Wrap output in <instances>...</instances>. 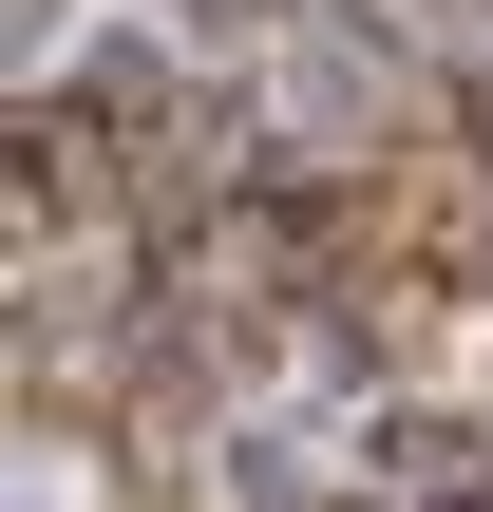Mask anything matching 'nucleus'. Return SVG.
<instances>
[{"instance_id":"obj_2","label":"nucleus","mask_w":493,"mask_h":512,"mask_svg":"<svg viewBox=\"0 0 493 512\" xmlns=\"http://www.w3.org/2000/svg\"><path fill=\"white\" fill-rule=\"evenodd\" d=\"M475 399H493V342H475Z\"/></svg>"},{"instance_id":"obj_1","label":"nucleus","mask_w":493,"mask_h":512,"mask_svg":"<svg viewBox=\"0 0 493 512\" xmlns=\"http://www.w3.org/2000/svg\"><path fill=\"white\" fill-rule=\"evenodd\" d=\"M95 512H228V475H209V456H114Z\"/></svg>"}]
</instances>
